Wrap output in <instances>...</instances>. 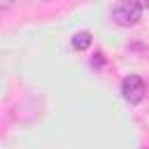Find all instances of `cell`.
<instances>
[{
    "label": "cell",
    "instance_id": "5b68a950",
    "mask_svg": "<svg viewBox=\"0 0 149 149\" xmlns=\"http://www.w3.org/2000/svg\"><path fill=\"white\" fill-rule=\"evenodd\" d=\"M137 2H140V5L144 7V9H149V0H137Z\"/></svg>",
    "mask_w": 149,
    "mask_h": 149
},
{
    "label": "cell",
    "instance_id": "277c9868",
    "mask_svg": "<svg viewBox=\"0 0 149 149\" xmlns=\"http://www.w3.org/2000/svg\"><path fill=\"white\" fill-rule=\"evenodd\" d=\"M12 5H14V0H0V12H7Z\"/></svg>",
    "mask_w": 149,
    "mask_h": 149
},
{
    "label": "cell",
    "instance_id": "6da1fadb",
    "mask_svg": "<svg viewBox=\"0 0 149 149\" xmlns=\"http://www.w3.org/2000/svg\"><path fill=\"white\" fill-rule=\"evenodd\" d=\"M142 5L137 0H119L114 7H112V21L116 26H123V28H130L140 21L142 16Z\"/></svg>",
    "mask_w": 149,
    "mask_h": 149
},
{
    "label": "cell",
    "instance_id": "3957f363",
    "mask_svg": "<svg viewBox=\"0 0 149 149\" xmlns=\"http://www.w3.org/2000/svg\"><path fill=\"white\" fill-rule=\"evenodd\" d=\"M91 42H93V35H91L88 30H79V33L72 35V47H74L77 51H86V49L91 47Z\"/></svg>",
    "mask_w": 149,
    "mask_h": 149
},
{
    "label": "cell",
    "instance_id": "7a4b0ae2",
    "mask_svg": "<svg viewBox=\"0 0 149 149\" xmlns=\"http://www.w3.org/2000/svg\"><path fill=\"white\" fill-rule=\"evenodd\" d=\"M144 93H147V86H144V79H142L140 74H128V77H123V81H121V95H123L126 102L137 105V102L144 98Z\"/></svg>",
    "mask_w": 149,
    "mask_h": 149
}]
</instances>
